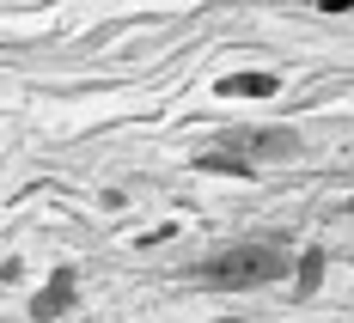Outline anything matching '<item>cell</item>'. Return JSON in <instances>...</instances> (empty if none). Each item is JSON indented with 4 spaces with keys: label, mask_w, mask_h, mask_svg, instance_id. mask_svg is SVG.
<instances>
[{
    "label": "cell",
    "mask_w": 354,
    "mask_h": 323,
    "mask_svg": "<svg viewBox=\"0 0 354 323\" xmlns=\"http://www.w3.org/2000/svg\"><path fill=\"white\" fill-rule=\"evenodd\" d=\"M318 281H324V251H306L299 256V299H312V293H318Z\"/></svg>",
    "instance_id": "8992f818"
},
{
    "label": "cell",
    "mask_w": 354,
    "mask_h": 323,
    "mask_svg": "<svg viewBox=\"0 0 354 323\" xmlns=\"http://www.w3.org/2000/svg\"><path fill=\"white\" fill-rule=\"evenodd\" d=\"M68 305H73V268H55V275H49V287L31 299V317L49 323V317H62Z\"/></svg>",
    "instance_id": "3957f363"
},
{
    "label": "cell",
    "mask_w": 354,
    "mask_h": 323,
    "mask_svg": "<svg viewBox=\"0 0 354 323\" xmlns=\"http://www.w3.org/2000/svg\"><path fill=\"white\" fill-rule=\"evenodd\" d=\"M220 92L226 98H269L275 92V73H232V79H220Z\"/></svg>",
    "instance_id": "277c9868"
},
{
    "label": "cell",
    "mask_w": 354,
    "mask_h": 323,
    "mask_svg": "<svg viewBox=\"0 0 354 323\" xmlns=\"http://www.w3.org/2000/svg\"><path fill=\"white\" fill-rule=\"evenodd\" d=\"M196 171H220V177H250L257 165H250L245 153H202V159H196Z\"/></svg>",
    "instance_id": "5b68a950"
},
{
    "label": "cell",
    "mask_w": 354,
    "mask_h": 323,
    "mask_svg": "<svg viewBox=\"0 0 354 323\" xmlns=\"http://www.w3.org/2000/svg\"><path fill=\"white\" fill-rule=\"evenodd\" d=\"M281 275H287V256L269 244H239V251H220L202 262V281H214V287H263Z\"/></svg>",
    "instance_id": "6da1fadb"
},
{
    "label": "cell",
    "mask_w": 354,
    "mask_h": 323,
    "mask_svg": "<svg viewBox=\"0 0 354 323\" xmlns=\"http://www.w3.org/2000/svg\"><path fill=\"white\" fill-rule=\"evenodd\" d=\"M348 214H354V202H348Z\"/></svg>",
    "instance_id": "52a82bcc"
},
{
    "label": "cell",
    "mask_w": 354,
    "mask_h": 323,
    "mask_svg": "<svg viewBox=\"0 0 354 323\" xmlns=\"http://www.w3.org/2000/svg\"><path fill=\"white\" fill-rule=\"evenodd\" d=\"M232 153H245V159H293L299 135H287V128H250V135H232Z\"/></svg>",
    "instance_id": "7a4b0ae2"
}]
</instances>
